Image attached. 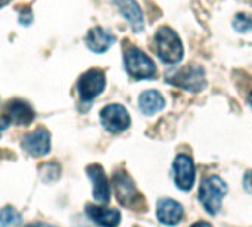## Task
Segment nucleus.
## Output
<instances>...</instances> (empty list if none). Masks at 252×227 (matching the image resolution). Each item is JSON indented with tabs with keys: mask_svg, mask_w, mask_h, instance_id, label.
I'll return each instance as SVG.
<instances>
[{
	"mask_svg": "<svg viewBox=\"0 0 252 227\" xmlns=\"http://www.w3.org/2000/svg\"><path fill=\"white\" fill-rule=\"evenodd\" d=\"M124 66L127 74L134 80H151L157 74L154 61L139 47H128L124 53Z\"/></svg>",
	"mask_w": 252,
	"mask_h": 227,
	"instance_id": "nucleus-2",
	"label": "nucleus"
},
{
	"mask_svg": "<svg viewBox=\"0 0 252 227\" xmlns=\"http://www.w3.org/2000/svg\"><path fill=\"white\" fill-rule=\"evenodd\" d=\"M86 214L93 223L100 227H117L121 220V214L118 210L90 205V204L86 207Z\"/></svg>",
	"mask_w": 252,
	"mask_h": 227,
	"instance_id": "nucleus-14",
	"label": "nucleus"
},
{
	"mask_svg": "<svg viewBox=\"0 0 252 227\" xmlns=\"http://www.w3.org/2000/svg\"><path fill=\"white\" fill-rule=\"evenodd\" d=\"M233 28L239 32H248L252 30V16L248 13H238L233 19Z\"/></svg>",
	"mask_w": 252,
	"mask_h": 227,
	"instance_id": "nucleus-18",
	"label": "nucleus"
},
{
	"mask_svg": "<svg viewBox=\"0 0 252 227\" xmlns=\"http://www.w3.org/2000/svg\"><path fill=\"white\" fill-rule=\"evenodd\" d=\"M183 207L174 199H159L157 204V217L162 225L176 226L183 219Z\"/></svg>",
	"mask_w": 252,
	"mask_h": 227,
	"instance_id": "nucleus-12",
	"label": "nucleus"
},
{
	"mask_svg": "<svg viewBox=\"0 0 252 227\" xmlns=\"http://www.w3.org/2000/svg\"><path fill=\"white\" fill-rule=\"evenodd\" d=\"M167 83L188 92H201L207 86L205 71L199 65H188L168 74Z\"/></svg>",
	"mask_w": 252,
	"mask_h": 227,
	"instance_id": "nucleus-4",
	"label": "nucleus"
},
{
	"mask_svg": "<svg viewBox=\"0 0 252 227\" xmlns=\"http://www.w3.org/2000/svg\"><path fill=\"white\" fill-rule=\"evenodd\" d=\"M165 106V99L158 90H146L139 96V108L145 115H155Z\"/></svg>",
	"mask_w": 252,
	"mask_h": 227,
	"instance_id": "nucleus-16",
	"label": "nucleus"
},
{
	"mask_svg": "<svg viewBox=\"0 0 252 227\" xmlns=\"http://www.w3.org/2000/svg\"><path fill=\"white\" fill-rule=\"evenodd\" d=\"M173 177L174 183L180 191H190L195 185V164L188 155H177L173 162Z\"/></svg>",
	"mask_w": 252,
	"mask_h": 227,
	"instance_id": "nucleus-8",
	"label": "nucleus"
},
{
	"mask_svg": "<svg viewBox=\"0 0 252 227\" xmlns=\"http://www.w3.org/2000/svg\"><path fill=\"white\" fill-rule=\"evenodd\" d=\"M121 15L127 19L134 32H142L145 28L143 12L136 0H114Z\"/></svg>",
	"mask_w": 252,
	"mask_h": 227,
	"instance_id": "nucleus-13",
	"label": "nucleus"
},
{
	"mask_svg": "<svg viewBox=\"0 0 252 227\" xmlns=\"http://www.w3.org/2000/svg\"><path fill=\"white\" fill-rule=\"evenodd\" d=\"M24 227H56L52 226V225H47V223H31V225H27Z\"/></svg>",
	"mask_w": 252,
	"mask_h": 227,
	"instance_id": "nucleus-21",
	"label": "nucleus"
},
{
	"mask_svg": "<svg viewBox=\"0 0 252 227\" xmlns=\"http://www.w3.org/2000/svg\"><path fill=\"white\" fill-rule=\"evenodd\" d=\"M248 103H250V106H251L252 109V92L250 93V96H248Z\"/></svg>",
	"mask_w": 252,
	"mask_h": 227,
	"instance_id": "nucleus-24",
	"label": "nucleus"
},
{
	"mask_svg": "<svg viewBox=\"0 0 252 227\" xmlns=\"http://www.w3.org/2000/svg\"><path fill=\"white\" fill-rule=\"evenodd\" d=\"M155 49L159 59L165 64L174 65L183 59V44L179 34L170 27H161L155 32Z\"/></svg>",
	"mask_w": 252,
	"mask_h": 227,
	"instance_id": "nucleus-1",
	"label": "nucleus"
},
{
	"mask_svg": "<svg viewBox=\"0 0 252 227\" xmlns=\"http://www.w3.org/2000/svg\"><path fill=\"white\" fill-rule=\"evenodd\" d=\"M10 124L7 123V120L4 118V115H0V136H1V131L4 130V129H7Z\"/></svg>",
	"mask_w": 252,
	"mask_h": 227,
	"instance_id": "nucleus-20",
	"label": "nucleus"
},
{
	"mask_svg": "<svg viewBox=\"0 0 252 227\" xmlns=\"http://www.w3.org/2000/svg\"><path fill=\"white\" fill-rule=\"evenodd\" d=\"M244 188L248 194L252 195V170L247 171L245 176H244Z\"/></svg>",
	"mask_w": 252,
	"mask_h": 227,
	"instance_id": "nucleus-19",
	"label": "nucleus"
},
{
	"mask_svg": "<svg viewBox=\"0 0 252 227\" xmlns=\"http://www.w3.org/2000/svg\"><path fill=\"white\" fill-rule=\"evenodd\" d=\"M22 149L31 157H43L50 151V134L44 129H38L22 139Z\"/></svg>",
	"mask_w": 252,
	"mask_h": 227,
	"instance_id": "nucleus-11",
	"label": "nucleus"
},
{
	"mask_svg": "<svg viewBox=\"0 0 252 227\" xmlns=\"http://www.w3.org/2000/svg\"><path fill=\"white\" fill-rule=\"evenodd\" d=\"M112 182H114V189H115L118 202L128 208L137 207V204L140 202L142 198H140V194L137 192L136 185L133 183L131 177L124 171H117L112 177Z\"/></svg>",
	"mask_w": 252,
	"mask_h": 227,
	"instance_id": "nucleus-7",
	"label": "nucleus"
},
{
	"mask_svg": "<svg viewBox=\"0 0 252 227\" xmlns=\"http://www.w3.org/2000/svg\"><path fill=\"white\" fill-rule=\"evenodd\" d=\"M100 121H102V126L105 127V130H108L112 134L126 131L131 124L128 111L123 105H118V103L105 106L100 111Z\"/></svg>",
	"mask_w": 252,
	"mask_h": 227,
	"instance_id": "nucleus-6",
	"label": "nucleus"
},
{
	"mask_svg": "<svg viewBox=\"0 0 252 227\" xmlns=\"http://www.w3.org/2000/svg\"><path fill=\"white\" fill-rule=\"evenodd\" d=\"M105 86H106V77L103 71L97 68L86 71L77 83L81 102L90 103L92 100H94L105 90Z\"/></svg>",
	"mask_w": 252,
	"mask_h": 227,
	"instance_id": "nucleus-5",
	"label": "nucleus"
},
{
	"mask_svg": "<svg viewBox=\"0 0 252 227\" xmlns=\"http://www.w3.org/2000/svg\"><path fill=\"white\" fill-rule=\"evenodd\" d=\"M190 227H213L210 223H207V222H198V223H195V225H192Z\"/></svg>",
	"mask_w": 252,
	"mask_h": 227,
	"instance_id": "nucleus-22",
	"label": "nucleus"
},
{
	"mask_svg": "<svg viewBox=\"0 0 252 227\" xmlns=\"http://www.w3.org/2000/svg\"><path fill=\"white\" fill-rule=\"evenodd\" d=\"M4 118L7 120L9 124H16V126H28L32 123L35 112L32 106L21 99H13L6 105L4 109Z\"/></svg>",
	"mask_w": 252,
	"mask_h": 227,
	"instance_id": "nucleus-9",
	"label": "nucleus"
},
{
	"mask_svg": "<svg viewBox=\"0 0 252 227\" xmlns=\"http://www.w3.org/2000/svg\"><path fill=\"white\" fill-rule=\"evenodd\" d=\"M226 194H227L226 182L219 176H210L201 185L199 201L204 205L207 213H210L211 216H216L221 208Z\"/></svg>",
	"mask_w": 252,
	"mask_h": 227,
	"instance_id": "nucleus-3",
	"label": "nucleus"
},
{
	"mask_svg": "<svg viewBox=\"0 0 252 227\" xmlns=\"http://www.w3.org/2000/svg\"><path fill=\"white\" fill-rule=\"evenodd\" d=\"M114 43H115V37L109 31L103 30L102 27H94V28L89 30V32L86 35V44L94 53L108 52Z\"/></svg>",
	"mask_w": 252,
	"mask_h": 227,
	"instance_id": "nucleus-15",
	"label": "nucleus"
},
{
	"mask_svg": "<svg viewBox=\"0 0 252 227\" xmlns=\"http://www.w3.org/2000/svg\"><path fill=\"white\" fill-rule=\"evenodd\" d=\"M21 222V214L13 207H4L0 210V227H10Z\"/></svg>",
	"mask_w": 252,
	"mask_h": 227,
	"instance_id": "nucleus-17",
	"label": "nucleus"
},
{
	"mask_svg": "<svg viewBox=\"0 0 252 227\" xmlns=\"http://www.w3.org/2000/svg\"><path fill=\"white\" fill-rule=\"evenodd\" d=\"M10 1H12V0H0V9H1V7H4V6H7Z\"/></svg>",
	"mask_w": 252,
	"mask_h": 227,
	"instance_id": "nucleus-23",
	"label": "nucleus"
},
{
	"mask_svg": "<svg viewBox=\"0 0 252 227\" xmlns=\"http://www.w3.org/2000/svg\"><path fill=\"white\" fill-rule=\"evenodd\" d=\"M86 173L93 183V198L100 204H108L111 196V188L102 165L92 164L86 168Z\"/></svg>",
	"mask_w": 252,
	"mask_h": 227,
	"instance_id": "nucleus-10",
	"label": "nucleus"
}]
</instances>
